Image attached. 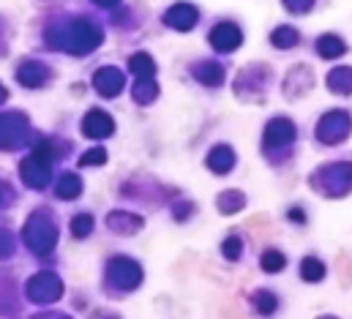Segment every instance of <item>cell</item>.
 <instances>
[{"label": "cell", "instance_id": "cell-18", "mask_svg": "<svg viewBox=\"0 0 352 319\" xmlns=\"http://www.w3.org/2000/svg\"><path fill=\"white\" fill-rule=\"evenodd\" d=\"M129 69H131V74H134L137 80H153V74H156V63H153V58L145 55V52L131 55Z\"/></svg>", "mask_w": 352, "mask_h": 319}, {"label": "cell", "instance_id": "cell-14", "mask_svg": "<svg viewBox=\"0 0 352 319\" xmlns=\"http://www.w3.org/2000/svg\"><path fill=\"white\" fill-rule=\"evenodd\" d=\"M197 8L194 6H188V3H177V6H173L170 11H167V25L170 28H175V30H191L194 25H197Z\"/></svg>", "mask_w": 352, "mask_h": 319}, {"label": "cell", "instance_id": "cell-6", "mask_svg": "<svg viewBox=\"0 0 352 319\" xmlns=\"http://www.w3.org/2000/svg\"><path fill=\"white\" fill-rule=\"evenodd\" d=\"M25 292H28V298H30L33 303H55V300H60V295H63V281H60L55 273L44 270V273H36V276L28 281Z\"/></svg>", "mask_w": 352, "mask_h": 319}, {"label": "cell", "instance_id": "cell-26", "mask_svg": "<svg viewBox=\"0 0 352 319\" xmlns=\"http://www.w3.org/2000/svg\"><path fill=\"white\" fill-rule=\"evenodd\" d=\"M276 306H278V300H276V295L273 292H267V289H260L257 295H254V309L265 314V317H270L273 311H276Z\"/></svg>", "mask_w": 352, "mask_h": 319}, {"label": "cell", "instance_id": "cell-22", "mask_svg": "<svg viewBox=\"0 0 352 319\" xmlns=\"http://www.w3.org/2000/svg\"><path fill=\"white\" fill-rule=\"evenodd\" d=\"M131 96L137 104H151L159 96V85H156V80H137V85L131 87Z\"/></svg>", "mask_w": 352, "mask_h": 319}, {"label": "cell", "instance_id": "cell-23", "mask_svg": "<svg viewBox=\"0 0 352 319\" xmlns=\"http://www.w3.org/2000/svg\"><path fill=\"white\" fill-rule=\"evenodd\" d=\"M300 276H303V281H309V284L322 281V276H325V265H322L320 259H314V256H306V259L300 262Z\"/></svg>", "mask_w": 352, "mask_h": 319}, {"label": "cell", "instance_id": "cell-1", "mask_svg": "<svg viewBox=\"0 0 352 319\" xmlns=\"http://www.w3.org/2000/svg\"><path fill=\"white\" fill-rule=\"evenodd\" d=\"M104 33L98 25H93L90 19H74L63 28H52L50 30V41L58 50H66L72 55H88L101 44Z\"/></svg>", "mask_w": 352, "mask_h": 319}, {"label": "cell", "instance_id": "cell-12", "mask_svg": "<svg viewBox=\"0 0 352 319\" xmlns=\"http://www.w3.org/2000/svg\"><path fill=\"white\" fill-rule=\"evenodd\" d=\"M82 131L90 140H104V137H109L115 131V120L101 109H90L85 115V120H82Z\"/></svg>", "mask_w": 352, "mask_h": 319}, {"label": "cell", "instance_id": "cell-25", "mask_svg": "<svg viewBox=\"0 0 352 319\" xmlns=\"http://www.w3.org/2000/svg\"><path fill=\"white\" fill-rule=\"evenodd\" d=\"M298 30L295 28H287V25H281L278 30H273V36H270V41H273V47H281V50H289V47H295L298 44Z\"/></svg>", "mask_w": 352, "mask_h": 319}, {"label": "cell", "instance_id": "cell-35", "mask_svg": "<svg viewBox=\"0 0 352 319\" xmlns=\"http://www.w3.org/2000/svg\"><path fill=\"white\" fill-rule=\"evenodd\" d=\"M320 319H336V317H320Z\"/></svg>", "mask_w": 352, "mask_h": 319}, {"label": "cell", "instance_id": "cell-10", "mask_svg": "<svg viewBox=\"0 0 352 319\" xmlns=\"http://www.w3.org/2000/svg\"><path fill=\"white\" fill-rule=\"evenodd\" d=\"M93 87H96L98 96L115 98V96L126 87V77H123V72H118V69H112V66H104V69H98V72L93 74Z\"/></svg>", "mask_w": 352, "mask_h": 319}, {"label": "cell", "instance_id": "cell-31", "mask_svg": "<svg viewBox=\"0 0 352 319\" xmlns=\"http://www.w3.org/2000/svg\"><path fill=\"white\" fill-rule=\"evenodd\" d=\"M284 3H287V8H289V11H295V14L309 11V8H311V0H284Z\"/></svg>", "mask_w": 352, "mask_h": 319}, {"label": "cell", "instance_id": "cell-4", "mask_svg": "<svg viewBox=\"0 0 352 319\" xmlns=\"http://www.w3.org/2000/svg\"><path fill=\"white\" fill-rule=\"evenodd\" d=\"M22 240H25V245H28L33 254L44 256V254H50V251L55 248V243H58V227H55L47 216L36 213V216L28 219V224H25V230H22Z\"/></svg>", "mask_w": 352, "mask_h": 319}, {"label": "cell", "instance_id": "cell-34", "mask_svg": "<svg viewBox=\"0 0 352 319\" xmlns=\"http://www.w3.org/2000/svg\"><path fill=\"white\" fill-rule=\"evenodd\" d=\"M6 96H8V93H6V87H3V85H0V104H3V101H6Z\"/></svg>", "mask_w": 352, "mask_h": 319}, {"label": "cell", "instance_id": "cell-7", "mask_svg": "<svg viewBox=\"0 0 352 319\" xmlns=\"http://www.w3.org/2000/svg\"><path fill=\"white\" fill-rule=\"evenodd\" d=\"M352 131V120L347 112H328L322 115V120L317 123V140L325 145H339L342 140H347Z\"/></svg>", "mask_w": 352, "mask_h": 319}, {"label": "cell", "instance_id": "cell-15", "mask_svg": "<svg viewBox=\"0 0 352 319\" xmlns=\"http://www.w3.org/2000/svg\"><path fill=\"white\" fill-rule=\"evenodd\" d=\"M208 169H213L216 175H227L232 166H235V151L230 145H219L208 153Z\"/></svg>", "mask_w": 352, "mask_h": 319}, {"label": "cell", "instance_id": "cell-24", "mask_svg": "<svg viewBox=\"0 0 352 319\" xmlns=\"http://www.w3.org/2000/svg\"><path fill=\"white\" fill-rule=\"evenodd\" d=\"M216 205H219V210H221V213H227V216H230V213H235V210H241V208L246 205V197H243L241 191H224V194L219 197V202H216Z\"/></svg>", "mask_w": 352, "mask_h": 319}, {"label": "cell", "instance_id": "cell-27", "mask_svg": "<svg viewBox=\"0 0 352 319\" xmlns=\"http://www.w3.org/2000/svg\"><path fill=\"white\" fill-rule=\"evenodd\" d=\"M284 265H287V262H284V254H281V251H273V248H270V251L263 254L265 273H278V270H284Z\"/></svg>", "mask_w": 352, "mask_h": 319}, {"label": "cell", "instance_id": "cell-2", "mask_svg": "<svg viewBox=\"0 0 352 319\" xmlns=\"http://www.w3.org/2000/svg\"><path fill=\"white\" fill-rule=\"evenodd\" d=\"M50 175H52V148L50 142H38L33 148V153L22 161L19 166V177L28 188H47L50 183Z\"/></svg>", "mask_w": 352, "mask_h": 319}, {"label": "cell", "instance_id": "cell-11", "mask_svg": "<svg viewBox=\"0 0 352 319\" xmlns=\"http://www.w3.org/2000/svg\"><path fill=\"white\" fill-rule=\"evenodd\" d=\"M210 44H213L219 52H232V50H238V47L243 44V33H241L238 25L221 22V25H216V28L210 30Z\"/></svg>", "mask_w": 352, "mask_h": 319}, {"label": "cell", "instance_id": "cell-21", "mask_svg": "<svg viewBox=\"0 0 352 319\" xmlns=\"http://www.w3.org/2000/svg\"><path fill=\"white\" fill-rule=\"evenodd\" d=\"M80 194H82V180L74 172L60 175V180H58V197L60 199H77Z\"/></svg>", "mask_w": 352, "mask_h": 319}, {"label": "cell", "instance_id": "cell-5", "mask_svg": "<svg viewBox=\"0 0 352 319\" xmlns=\"http://www.w3.org/2000/svg\"><path fill=\"white\" fill-rule=\"evenodd\" d=\"M107 281L120 292H131L142 284V267L129 256H115L107 265Z\"/></svg>", "mask_w": 352, "mask_h": 319}, {"label": "cell", "instance_id": "cell-9", "mask_svg": "<svg viewBox=\"0 0 352 319\" xmlns=\"http://www.w3.org/2000/svg\"><path fill=\"white\" fill-rule=\"evenodd\" d=\"M298 131L289 118H273L265 126V151H284L295 142Z\"/></svg>", "mask_w": 352, "mask_h": 319}, {"label": "cell", "instance_id": "cell-19", "mask_svg": "<svg viewBox=\"0 0 352 319\" xmlns=\"http://www.w3.org/2000/svg\"><path fill=\"white\" fill-rule=\"evenodd\" d=\"M194 77L202 82V85L213 87V85H221V82H224V69H221L219 63H210V60H205V63L194 66Z\"/></svg>", "mask_w": 352, "mask_h": 319}, {"label": "cell", "instance_id": "cell-33", "mask_svg": "<svg viewBox=\"0 0 352 319\" xmlns=\"http://www.w3.org/2000/svg\"><path fill=\"white\" fill-rule=\"evenodd\" d=\"M289 216H292V221H300V224H303V221H306V219H303V210H292V213H289Z\"/></svg>", "mask_w": 352, "mask_h": 319}, {"label": "cell", "instance_id": "cell-3", "mask_svg": "<svg viewBox=\"0 0 352 319\" xmlns=\"http://www.w3.org/2000/svg\"><path fill=\"white\" fill-rule=\"evenodd\" d=\"M311 186H314L317 191H322L325 197H331V199L350 194L352 191V164H342V161H336V164H325L322 169L314 172Z\"/></svg>", "mask_w": 352, "mask_h": 319}, {"label": "cell", "instance_id": "cell-20", "mask_svg": "<svg viewBox=\"0 0 352 319\" xmlns=\"http://www.w3.org/2000/svg\"><path fill=\"white\" fill-rule=\"evenodd\" d=\"M328 87H331L333 93H344V96H350L352 93V69L350 66H339V69H333V72L328 74Z\"/></svg>", "mask_w": 352, "mask_h": 319}, {"label": "cell", "instance_id": "cell-17", "mask_svg": "<svg viewBox=\"0 0 352 319\" xmlns=\"http://www.w3.org/2000/svg\"><path fill=\"white\" fill-rule=\"evenodd\" d=\"M317 52H320L322 58L333 60V58H342V55L347 52V44H344L339 36L328 33V36H320V41H317Z\"/></svg>", "mask_w": 352, "mask_h": 319}, {"label": "cell", "instance_id": "cell-16", "mask_svg": "<svg viewBox=\"0 0 352 319\" xmlns=\"http://www.w3.org/2000/svg\"><path fill=\"white\" fill-rule=\"evenodd\" d=\"M107 227H109L112 232H118V235H131V232H140V230H142V219H140V216H131V213L115 210V213H109Z\"/></svg>", "mask_w": 352, "mask_h": 319}, {"label": "cell", "instance_id": "cell-30", "mask_svg": "<svg viewBox=\"0 0 352 319\" xmlns=\"http://www.w3.org/2000/svg\"><path fill=\"white\" fill-rule=\"evenodd\" d=\"M241 251H243V243H241L238 238H227L224 240V245H221V254H224L227 259H232V262L241 256Z\"/></svg>", "mask_w": 352, "mask_h": 319}, {"label": "cell", "instance_id": "cell-29", "mask_svg": "<svg viewBox=\"0 0 352 319\" xmlns=\"http://www.w3.org/2000/svg\"><path fill=\"white\" fill-rule=\"evenodd\" d=\"M107 161V151L104 148H93V151H88L82 159H80V166H101Z\"/></svg>", "mask_w": 352, "mask_h": 319}, {"label": "cell", "instance_id": "cell-32", "mask_svg": "<svg viewBox=\"0 0 352 319\" xmlns=\"http://www.w3.org/2000/svg\"><path fill=\"white\" fill-rule=\"evenodd\" d=\"M93 3H98V6H104V8H112V6H118L120 0H93Z\"/></svg>", "mask_w": 352, "mask_h": 319}, {"label": "cell", "instance_id": "cell-13", "mask_svg": "<svg viewBox=\"0 0 352 319\" xmlns=\"http://www.w3.org/2000/svg\"><path fill=\"white\" fill-rule=\"evenodd\" d=\"M16 80L22 82L25 87H41L44 82L50 80V69L44 63H38V60H25L16 69Z\"/></svg>", "mask_w": 352, "mask_h": 319}, {"label": "cell", "instance_id": "cell-8", "mask_svg": "<svg viewBox=\"0 0 352 319\" xmlns=\"http://www.w3.org/2000/svg\"><path fill=\"white\" fill-rule=\"evenodd\" d=\"M28 140V118L22 112H0V151H14Z\"/></svg>", "mask_w": 352, "mask_h": 319}, {"label": "cell", "instance_id": "cell-28", "mask_svg": "<svg viewBox=\"0 0 352 319\" xmlns=\"http://www.w3.org/2000/svg\"><path fill=\"white\" fill-rule=\"evenodd\" d=\"M90 232H93V219L88 213H80V216L72 219V235L74 238H88Z\"/></svg>", "mask_w": 352, "mask_h": 319}]
</instances>
